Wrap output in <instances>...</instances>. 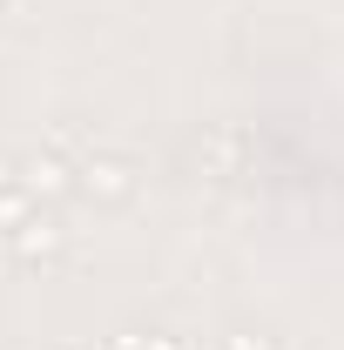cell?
Wrapping results in <instances>:
<instances>
[{"instance_id":"5b68a950","label":"cell","mask_w":344,"mask_h":350,"mask_svg":"<svg viewBox=\"0 0 344 350\" xmlns=\"http://www.w3.org/2000/svg\"><path fill=\"white\" fill-rule=\"evenodd\" d=\"M230 350H270L263 337H230Z\"/></svg>"},{"instance_id":"3957f363","label":"cell","mask_w":344,"mask_h":350,"mask_svg":"<svg viewBox=\"0 0 344 350\" xmlns=\"http://www.w3.org/2000/svg\"><path fill=\"white\" fill-rule=\"evenodd\" d=\"M14 250H21L27 262H34V256H54V250H61V222H54V216H27L21 229H14Z\"/></svg>"},{"instance_id":"8992f818","label":"cell","mask_w":344,"mask_h":350,"mask_svg":"<svg viewBox=\"0 0 344 350\" xmlns=\"http://www.w3.org/2000/svg\"><path fill=\"white\" fill-rule=\"evenodd\" d=\"M0 189H14V162L7 155H0Z\"/></svg>"},{"instance_id":"277c9868","label":"cell","mask_w":344,"mask_h":350,"mask_svg":"<svg viewBox=\"0 0 344 350\" xmlns=\"http://www.w3.org/2000/svg\"><path fill=\"white\" fill-rule=\"evenodd\" d=\"M27 209H34V196H27V189H0V229H21Z\"/></svg>"},{"instance_id":"7a4b0ae2","label":"cell","mask_w":344,"mask_h":350,"mask_svg":"<svg viewBox=\"0 0 344 350\" xmlns=\"http://www.w3.org/2000/svg\"><path fill=\"white\" fill-rule=\"evenodd\" d=\"M14 182H21V189H27V196H34V202H54V196H68V189H75V169H68V162H61V155H34V162H27V169L14 175Z\"/></svg>"},{"instance_id":"6da1fadb","label":"cell","mask_w":344,"mask_h":350,"mask_svg":"<svg viewBox=\"0 0 344 350\" xmlns=\"http://www.w3.org/2000/svg\"><path fill=\"white\" fill-rule=\"evenodd\" d=\"M82 189L101 196V202H129L135 196V169L122 162V155H95V162L82 169Z\"/></svg>"}]
</instances>
